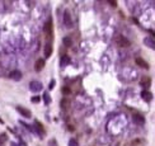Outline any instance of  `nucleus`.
Returning <instances> with one entry per match:
<instances>
[{
  "label": "nucleus",
  "instance_id": "2eb2a0df",
  "mask_svg": "<svg viewBox=\"0 0 155 146\" xmlns=\"http://www.w3.org/2000/svg\"><path fill=\"white\" fill-rule=\"evenodd\" d=\"M60 64H61V66L69 65L70 64V57L68 56V55H62V56H61V60H60Z\"/></svg>",
  "mask_w": 155,
  "mask_h": 146
},
{
  "label": "nucleus",
  "instance_id": "a878e982",
  "mask_svg": "<svg viewBox=\"0 0 155 146\" xmlns=\"http://www.w3.org/2000/svg\"><path fill=\"white\" fill-rule=\"evenodd\" d=\"M11 146H18V145H17V144H11Z\"/></svg>",
  "mask_w": 155,
  "mask_h": 146
},
{
  "label": "nucleus",
  "instance_id": "aec40b11",
  "mask_svg": "<svg viewBox=\"0 0 155 146\" xmlns=\"http://www.w3.org/2000/svg\"><path fill=\"white\" fill-rule=\"evenodd\" d=\"M69 107V100L68 99H62L61 100V108H68Z\"/></svg>",
  "mask_w": 155,
  "mask_h": 146
},
{
  "label": "nucleus",
  "instance_id": "f03ea898",
  "mask_svg": "<svg viewBox=\"0 0 155 146\" xmlns=\"http://www.w3.org/2000/svg\"><path fill=\"white\" fill-rule=\"evenodd\" d=\"M116 43L119 46V47H128V46H130V41L123 36H117L116 37Z\"/></svg>",
  "mask_w": 155,
  "mask_h": 146
},
{
  "label": "nucleus",
  "instance_id": "7ed1b4c3",
  "mask_svg": "<svg viewBox=\"0 0 155 146\" xmlns=\"http://www.w3.org/2000/svg\"><path fill=\"white\" fill-rule=\"evenodd\" d=\"M64 25L66 28H72V19H71V15H70V11L65 10L64 13Z\"/></svg>",
  "mask_w": 155,
  "mask_h": 146
},
{
  "label": "nucleus",
  "instance_id": "a211bd4d",
  "mask_svg": "<svg viewBox=\"0 0 155 146\" xmlns=\"http://www.w3.org/2000/svg\"><path fill=\"white\" fill-rule=\"evenodd\" d=\"M5 141H8V135L7 133H1L0 135V144H4Z\"/></svg>",
  "mask_w": 155,
  "mask_h": 146
},
{
  "label": "nucleus",
  "instance_id": "f3484780",
  "mask_svg": "<svg viewBox=\"0 0 155 146\" xmlns=\"http://www.w3.org/2000/svg\"><path fill=\"white\" fill-rule=\"evenodd\" d=\"M62 43H64V46H66V47H70V46H71V43H72V41H71L70 37H64Z\"/></svg>",
  "mask_w": 155,
  "mask_h": 146
},
{
  "label": "nucleus",
  "instance_id": "9d476101",
  "mask_svg": "<svg viewBox=\"0 0 155 146\" xmlns=\"http://www.w3.org/2000/svg\"><path fill=\"white\" fill-rule=\"evenodd\" d=\"M9 78L13 79L14 81H19L20 79H22V72H20L19 70H14V71H11L9 74Z\"/></svg>",
  "mask_w": 155,
  "mask_h": 146
},
{
  "label": "nucleus",
  "instance_id": "1a4fd4ad",
  "mask_svg": "<svg viewBox=\"0 0 155 146\" xmlns=\"http://www.w3.org/2000/svg\"><path fill=\"white\" fill-rule=\"evenodd\" d=\"M45 65H46L45 58H38V60L36 61V64H34V70H36V71H41V70L45 68Z\"/></svg>",
  "mask_w": 155,
  "mask_h": 146
},
{
  "label": "nucleus",
  "instance_id": "20e7f679",
  "mask_svg": "<svg viewBox=\"0 0 155 146\" xmlns=\"http://www.w3.org/2000/svg\"><path fill=\"white\" fill-rule=\"evenodd\" d=\"M43 85L40 83V81H31V84H29V89L32 90L33 93H38L42 90Z\"/></svg>",
  "mask_w": 155,
  "mask_h": 146
},
{
  "label": "nucleus",
  "instance_id": "4be33fe9",
  "mask_svg": "<svg viewBox=\"0 0 155 146\" xmlns=\"http://www.w3.org/2000/svg\"><path fill=\"white\" fill-rule=\"evenodd\" d=\"M48 146H58L56 139H51V140H50V141H48Z\"/></svg>",
  "mask_w": 155,
  "mask_h": 146
},
{
  "label": "nucleus",
  "instance_id": "bb28decb",
  "mask_svg": "<svg viewBox=\"0 0 155 146\" xmlns=\"http://www.w3.org/2000/svg\"><path fill=\"white\" fill-rule=\"evenodd\" d=\"M0 146H4V144H0Z\"/></svg>",
  "mask_w": 155,
  "mask_h": 146
},
{
  "label": "nucleus",
  "instance_id": "39448f33",
  "mask_svg": "<svg viewBox=\"0 0 155 146\" xmlns=\"http://www.w3.org/2000/svg\"><path fill=\"white\" fill-rule=\"evenodd\" d=\"M17 111H18V113H19V115H22L23 117H25V118H31V117H32L31 111H29L28 108H25V107L18 106V107H17Z\"/></svg>",
  "mask_w": 155,
  "mask_h": 146
},
{
  "label": "nucleus",
  "instance_id": "412c9836",
  "mask_svg": "<svg viewBox=\"0 0 155 146\" xmlns=\"http://www.w3.org/2000/svg\"><path fill=\"white\" fill-rule=\"evenodd\" d=\"M69 146H79V142L75 139H70L69 141Z\"/></svg>",
  "mask_w": 155,
  "mask_h": 146
},
{
  "label": "nucleus",
  "instance_id": "ddd939ff",
  "mask_svg": "<svg viewBox=\"0 0 155 146\" xmlns=\"http://www.w3.org/2000/svg\"><path fill=\"white\" fill-rule=\"evenodd\" d=\"M140 84H141V86H144V88H146V89H148V88L150 86V84H151L150 76H142L141 80H140Z\"/></svg>",
  "mask_w": 155,
  "mask_h": 146
},
{
  "label": "nucleus",
  "instance_id": "423d86ee",
  "mask_svg": "<svg viewBox=\"0 0 155 146\" xmlns=\"http://www.w3.org/2000/svg\"><path fill=\"white\" fill-rule=\"evenodd\" d=\"M52 42H47L45 43V47H43V54H45V58H48L51 57L52 55Z\"/></svg>",
  "mask_w": 155,
  "mask_h": 146
},
{
  "label": "nucleus",
  "instance_id": "4468645a",
  "mask_svg": "<svg viewBox=\"0 0 155 146\" xmlns=\"http://www.w3.org/2000/svg\"><path fill=\"white\" fill-rule=\"evenodd\" d=\"M141 98L144 99L145 102H151V99H153V94H151L149 90H144V92L141 93Z\"/></svg>",
  "mask_w": 155,
  "mask_h": 146
},
{
  "label": "nucleus",
  "instance_id": "b1692460",
  "mask_svg": "<svg viewBox=\"0 0 155 146\" xmlns=\"http://www.w3.org/2000/svg\"><path fill=\"white\" fill-rule=\"evenodd\" d=\"M31 100L33 102V103H38V102H40V97H33Z\"/></svg>",
  "mask_w": 155,
  "mask_h": 146
},
{
  "label": "nucleus",
  "instance_id": "0eeeda50",
  "mask_svg": "<svg viewBox=\"0 0 155 146\" xmlns=\"http://www.w3.org/2000/svg\"><path fill=\"white\" fill-rule=\"evenodd\" d=\"M132 119H134V122H135L136 125H139V126H142V125H145V117L142 116V115L135 113V115H132Z\"/></svg>",
  "mask_w": 155,
  "mask_h": 146
},
{
  "label": "nucleus",
  "instance_id": "dca6fc26",
  "mask_svg": "<svg viewBox=\"0 0 155 146\" xmlns=\"http://www.w3.org/2000/svg\"><path fill=\"white\" fill-rule=\"evenodd\" d=\"M42 99H43V102H45L46 106H48V104L51 103V97H50L48 93H45V94H43V97H42Z\"/></svg>",
  "mask_w": 155,
  "mask_h": 146
},
{
  "label": "nucleus",
  "instance_id": "9b49d317",
  "mask_svg": "<svg viewBox=\"0 0 155 146\" xmlns=\"http://www.w3.org/2000/svg\"><path fill=\"white\" fill-rule=\"evenodd\" d=\"M135 62L140 66V68H142V69H149V64L146 62V61H145L142 57H136V58H135Z\"/></svg>",
  "mask_w": 155,
  "mask_h": 146
},
{
  "label": "nucleus",
  "instance_id": "5701e85b",
  "mask_svg": "<svg viewBox=\"0 0 155 146\" xmlns=\"http://www.w3.org/2000/svg\"><path fill=\"white\" fill-rule=\"evenodd\" d=\"M55 84H56V81H55V79H52V80H51V81H50V85H48V89H50V90H52V89H54Z\"/></svg>",
  "mask_w": 155,
  "mask_h": 146
},
{
  "label": "nucleus",
  "instance_id": "f257e3e1",
  "mask_svg": "<svg viewBox=\"0 0 155 146\" xmlns=\"http://www.w3.org/2000/svg\"><path fill=\"white\" fill-rule=\"evenodd\" d=\"M43 31H45L46 37L48 38V42H51L52 38H54V27H52V19H51V18H48L47 23L45 24V28H43Z\"/></svg>",
  "mask_w": 155,
  "mask_h": 146
},
{
  "label": "nucleus",
  "instance_id": "f8f14e48",
  "mask_svg": "<svg viewBox=\"0 0 155 146\" xmlns=\"http://www.w3.org/2000/svg\"><path fill=\"white\" fill-rule=\"evenodd\" d=\"M154 38L153 37H145L144 38V45L145 46H148L149 48H151V50H154L155 48V45H154Z\"/></svg>",
  "mask_w": 155,
  "mask_h": 146
},
{
  "label": "nucleus",
  "instance_id": "6e6552de",
  "mask_svg": "<svg viewBox=\"0 0 155 146\" xmlns=\"http://www.w3.org/2000/svg\"><path fill=\"white\" fill-rule=\"evenodd\" d=\"M34 128L37 130V132H38L40 137L45 136V128H43V125L41 123L40 121H34Z\"/></svg>",
  "mask_w": 155,
  "mask_h": 146
},
{
  "label": "nucleus",
  "instance_id": "6ab92c4d",
  "mask_svg": "<svg viewBox=\"0 0 155 146\" xmlns=\"http://www.w3.org/2000/svg\"><path fill=\"white\" fill-rule=\"evenodd\" d=\"M62 94H64V95H69V94H71V90H70V88L64 86V88H62Z\"/></svg>",
  "mask_w": 155,
  "mask_h": 146
},
{
  "label": "nucleus",
  "instance_id": "393cba45",
  "mask_svg": "<svg viewBox=\"0 0 155 146\" xmlns=\"http://www.w3.org/2000/svg\"><path fill=\"white\" fill-rule=\"evenodd\" d=\"M108 3H111V5H112V7H117V1H113V0H109V1Z\"/></svg>",
  "mask_w": 155,
  "mask_h": 146
}]
</instances>
